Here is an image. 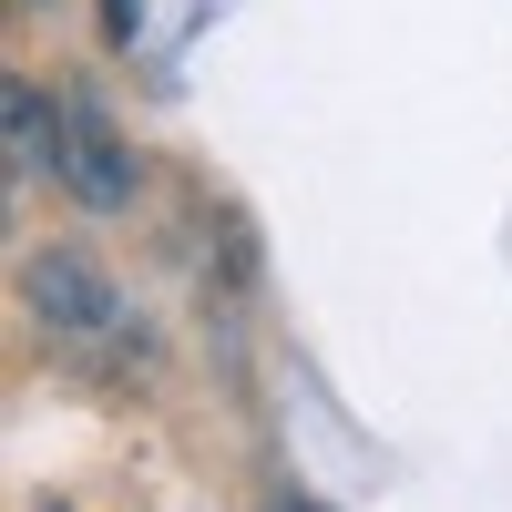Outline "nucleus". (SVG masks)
Returning a JSON list of instances; mask_svg holds the SVG:
<instances>
[{"mask_svg":"<svg viewBox=\"0 0 512 512\" xmlns=\"http://www.w3.org/2000/svg\"><path fill=\"white\" fill-rule=\"evenodd\" d=\"M21 297H31V318L62 338L72 359H93V369H134L154 338L134 318V297H123L93 256H72V246H41L31 267H21Z\"/></svg>","mask_w":512,"mask_h":512,"instance_id":"f257e3e1","label":"nucleus"},{"mask_svg":"<svg viewBox=\"0 0 512 512\" xmlns=\"http://www.w3.org/2000/svg\"><path fill=\"white\" fill-rule=\"evenodd\" d=\"M62 185L93 205V216H123V205H134V144L113 134L93 82H62Z\"/></svg>","mask_w":512,"mask_h":512,"instance_id":"f03ea898","label":"nucleus"},{"mask_svg":"<svg viewBox=\"0 0 512 512\" xmlns=\"http://www.w3.org/2000/svg\"><path fill=\"white\" fill-rule=\"evenodd\" d=\"M134 21H144V0H103V31L113 41H134Z\"/></svg>","mask_w":512,"mask_h":512,"instance_id":"7ed1b4c3","label":"nucleus"},{"mask_svg":"<svg viewBox=\"0 0 512 512\" xmlns=\"http://www.w3.org/2000/svg\"><path fill=\"white\" fill-rule=\"evenodd\" d=\"M287 512H318V502H287Z\"/></svg>","mask_w":512,"mask_h":512,"instance_id":"20e7f679","label":"nucleus"},{"mask_svg":"<svg viewBox=\"0 0 512 512\" xmlns=\"http://www.w3.org/2000/svg\"><path fill=\"white\" fill-rule=\"evenodd\" d=\"M21 11H41V0H21Z\"/></svg>","mask_w":512,"mask_h":512,"instance_id":"39448f33","label":"nucleus"}]
</instances>
